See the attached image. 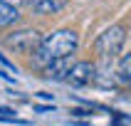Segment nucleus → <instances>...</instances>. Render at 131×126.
I'll return each instance as SVG.
<instances>
[{"mask_svg":"<svg viewBox=\"0 0 131 126\" xmlns=\"http://www.w3.org/2000/svg\"><path fill=\"white\" fill-rule=\"evenodd\" d=\"M77 47H79V35H77L74 30H57V32L42 37V42H40V47L35 50L32 59H35L37 67L45 69V67L50 64V62H54V59L69 57Z\"/></svg>","mask_w":131,"mask_h":126,"instance_id":"nucleus-1","label":"nucleus"},{"mask_svg":"<svg viewBox=\"0 0 131 126\" xmlns=\"http://www.w3.org/2000/svg\"><path fill=\"white\" fill-rule=\"evenodd\" d=\"M124 42H126V27L124 25H111V27H106L102 35L96 37L94 52L99 57H104V59L116 57L119 52H121V47H124Z\"/></svg>","mask_w":131,"mask_h":126,"instance_id":"nucleus-2","label":"nucleus"},{"mask_svg":"<svg viewBox=\"0 0 131 126\" xmlns=\"http://www.w3.org/2000/svg\"><path fill=\"white\" fill-rule=\"evenodd\" d=\"M40 42H42V35L37 30H17L5 40V44L17 54H35Z\"/></svg>","mask_w":131,"mask_h":126,"instance_id":"nucleus-3","label":"nucleus"},{"mask_svg":"<svg viewBox=\"0 0 131 126\" xmlns=\"http://www.w3.org/2000/svg\"><path fill=\"white\" fill-rule=\"evenodd\" d=\"M94 72H96V67L92 62H74L69 74H67V82H72L74 87H87L94 79Z\"/></svg>","mask_w":131,"mask_h":126,"instance_id":"nucleus-4","label":"nucleus"},{"mask_svg":"<svg viewBox=\"0 0 131 126\" xmlns=\"http://www.w3.org/2000/svg\"><path fill=\"white\" fill-rule=\"evenodd\" d=\"M69 69H72V54H69V57H59V59H54V62H50V64L45 67V74H47L50 79H67Z\"/></svg>","mask_w":131,"mask_h":126,"instance_id":"nucleus-5","label":"nucleus"},{"mask_svg":"<svg viewBox=\"0 0 131 126\" xmlns=\"http://www.w3.org/2000/svg\"><path fill=\"white\" fill-rule=\"evenodd\" d=\"M67 3H69V0H37L32 7H35V13H40V15H54V13H59V10H64Z\"/></svg>","mask_w":131,"mask_h":126,"instance_id":"nucleus-6","label":"nucleus"},{"mask_svg":"<svg viewBox=\"0 0 131 126\" xmlns=\"http://www.w3.org/2000/svg\"><path fill=\"white\" fill-rule=\"evenodd\" d=\"M15 20H17V7L5 3V0H0V27H7Z\"/></svg>","mask_w":131,"mask_h":126,"instance_id":"nucleus-7","label":"nucleus"},{"mask_svg":"<svg viewBox=\"0 0 131 126\" xmlns=\"http://www.w3.org/2000/svg\"><path fill=\"white\" fill-rule=\"evenodd\" d=\"M121 74H124V79L131 82V52L121 59Z\"/></svg>","mask_w":131,"mask_h":126,"instance_id":"nucleus-8","label":"nucleus"},{"mask_svg":"<svg viewBox=\"0 0 131 126\" xmlns=\"http://www.w3.org/2000/svg\"><path fill=\"white\" fill-rule=\"evenodd\" d=\"M0 64H3V67H7V69H10V72H13V74H15V72H17V67H15V64H13V62H10V59H7V57H5V54H0Z\"/></svg>","mask_w":131,"mask_h":126,"instance_id":"nucleus-9","label":"nucleus"},{"mask_svg":"<svg viewBox=\"0 0 131 126\" xmlns=\"http://www.w3.org/2000/svg\"><path fill=\"white\" fill-rule=\"evenodd\" d=\"M0 77H3V79H5V82H15V77H13V74H5V72H3V69H0Z\"/></svg>","mask_w":131,"mask_h":126,"instance_id":"nucleus-10","label":"nucleus"},{"mask_svg":"<svg viewBox=\"0 0 131 126\" xmlns=\"http://www.w3.org/2000/svg\"><path fill=\"white\" fill-rule=\"evenodd\" d=\"M35 3H37V0H17V5H30V7L35 5Z\"/></svg>","mask_w":131,"mask_h":126,"instance_id":"nucleus-11","label":"nucleus"}]
</instances>
